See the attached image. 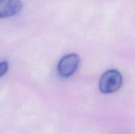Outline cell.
Wrapping results in <instances>:
<instances>
[{"mask_svg": "<svg viewBox=\"0 0 135 134\" xmlns=\"http://www.w3.org/2000/svg\"><path fill=\"white\" fill-rule=\"evenodd\" d=\"M123 82L121 74L115 69H111L103 74L99 82V89L103 93H112L121 87Z\"/></svg>", "mask_w": 135, "mask_h": 134, "instance_id": "obj_1", "label": "cell"}, {"mask_svg": "<svg viewBox=\"0 0 135 134\" xmlns=\"http://www.w3.org/2000/svg\"><path fill=\"white\" fill-rule=\"evenodd\" d=\"M80 63V57L76 53H70L63 56L58 63L57 70L63 77L71 76L76 72Z\"/></svg>", "mask_w": 135, "mask_h": 134, "instance_id": "obj_2", "label": "cell"}, {"mask_svg": "<svg viewBox=\"0 0 135 134\" xmlns=\"http://www.w3.org/2000/svg\"><path fill=\"white\" fill-rule=\"evenodd\" d=\"M9 69V64L7 61L0 62V78L6 74Z\"/></svg>", "mask_w": 135, "mask_h": 134, "instance_id": "obj_4", "label": "cell"}, {"mask_svg": "<svg viewBox=\"0 0 135 134\" xmlns=\"http://www.w3.org/2000/svg\"><path fill=\"white\" fill-rule=\"evenodd\" d=\"M21 0H0V18L13 17L22 10Z\"/></svg>", "mask_w": 135, "mask_h": 134, "instance_id": "obj_3", "label": "cell"}]
</instances>
